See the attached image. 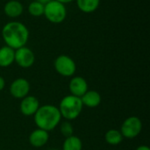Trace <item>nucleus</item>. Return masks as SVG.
I'll list each match as a JSON object with an SVG mask.
<instances>
[{
	"label": "nucleus",
	"mask_w": 150,
	"mask_h": 150,
	"mask_svg": "<svg viewBox=\"0 0 150 150\" xmlns=\"http://www.w3.org/2000/svg\"><path fill=\"white\" fill-rule=\"evenodd\" d=\"M2 38L6 46L16 50L25 46L29 39V31L23 23L11 21L4 25Z\"/></svg>",
	"instance_id": "nucleus-1"
},
{
	"label": "nucleus",
	"mask_w": 150,
	"mask_h": 150,
	"mask_svg": "<svg viewBox=\"0 0 150 150\" xmlns=\"http://www.w3.org/2000/svg\"><path fill=\"white\" fill-rule=\"evenodd\" d=\"M33 119L38 128L50 132L59 125L62 115L58 107L52 105H45L39 107L33 115Z\"/></svg>",
	"instance_id": "nucleus-2"
},
{
	"label": "nucleus",
	"mask_w": 150,
	"mask_h": 150,
	"mask_svg": "<svg viewBox=\"0 0 150 150\" xmlns=\"http://www.w3.org/2000/svg\"><path fill=\"white\" fill-rule=\"evenodd\" d=\"M83 105L82 103L81 98L68 95L65 96L60 102L59 111L62 115V118H64L67 120H76L82 112Z\"/></svg>",
	"instance_id": "nucleus-3"
},
{
	"label": "nucleus",
	"mask_w": 150,
	"mask_h": 150,
	"mask_svg": "<svg viewBox=\"0 0 150 150\" xmlns=\"http://www.w3.org/2000/svg\"><path fill=\"white\" fill-rule=\"evenodd\" d=\"M43 15H45L49 22L53 24H60L66 18L67 9L64 4L55 0H51L45 4Z\"/></svg>",
	"instance_id": "nucleus-4"
},
{
	"label": "nucleus",
	"mask_w": 150,
	"mask_h": 150,
	"mask_svg": "<svg viewBox=\"0 0 150 150\" xmlns=\"http://www.w3.org/2000/svg\"><path fill=\"white\" fill-rule=\"evenodd\" d=\"M54 69L56 72L66 77H69L74 76L76 70V65L74 60L66 54H61L59 55L54 62Z\"/></svg>",
	"instance_id": "nucleus-5"
},
{
	"label": "nucleus",
	"mask_w": 150,
	"mask_h": 150,
	"mask_svg": "<svg viewBox=\"0 0 150 150\" xmlns=\"http://www.w3.org/2000/svg\"><path fill=\"white\" fill-rule=\"evenodd\" d=\"M142 129V120L136 116L128 117L121 125L120 133L124 138L134 139L137 137Z\"/></svg>",
	"instance_id": "nucleus-6"
},
{
	"label": "nucleus",
	"mask_w": 150,
	"mask_h": 150,
	"mask_svg": "<svg viewBox=\"0 0 150 150\" xmlns=\"http://www.w3.org/2000/svg\"><path fill=\"white\" fill-rule=\"evenodd\" d=\"M34 61L35 55L29 47L25 46L15 50L14 62H16L19 67L23 69H28L33 65Z\"/></svg>",
	"instance_id": "nucleus-7"
},
{
	"label": "nucleus",
	"mask_w": 150,
	"mask_h": 150,
	"mask_svg": "<svg viewBox=\"0 0 150 150\" xmlns=\"http://www.w3.org/2000/svg\"><path fill=\"white\" fill-rule=\"evenodd\" d=\"M30 91V83L25 78H17L15 79L11 86H10V92L12 97L15 98L22 99L23 98L29 95Z\"/></svg>",
	"instance_id": "nucleus-8"
},
{
	"label": "nucleus",
	"mask_w": 150,
	"mask_h": 150,
	"mask_svg": "<svg viewBox=\"0 0 150 150\" xmlns=\"http://www.w3.org/2000/svg\"><path fill=\"white\" fill-rule=\"evenodd\" d=\"M40 106V102L36 97L27 95L26 97L21 99L19 109L23 115L29 117V116H33L35 112L38 111Z\"/></svg>",
	"instance_id": "nucleus-9"
},
{
	"label": "nucleus",
	"mask_w": 150,
	"mask_h": 150,
	"mask_svg": "<svg viewBox=\"0 0 150 150\" xmlns=\"http://www.w3.org/2000/svg\"><path fill=\"white\" fill-rule=\"evenodd\" d=\"M69 88L71 95L81 98L88 91V83L83 77L74 76L69 82Z\"/></svg>",
	"instance_id": "nucleus-10"
},
{
	"label": "nucleus",
	"mask_w": 150,
	"mask_h": 150,
	"mask_svg": "<svg viewBox=\"0 0 150 150\" xmlns=\"http://www.w3.org/2000/svg\"><path fill=\"white\" fill-rule=\"evenodd\" d=\"M49 139L48 132L37 128L29 135V143L34 148H41L45 146Z\"/></svg>",
	"instance_id": "nucleus-11"
},
{
	"label": "nucleus",
	"mask_w": 150,
	"mask_h": 150,
	"mask_svg": "<svg viewBox=\"0 0 150 150\" xmlns=\"http://www.w3.org/2000/svg\"><path fill=\"white\" fill-rule=\"evenodd\" d=\"M4 11L6 16L11 18L19 17L24 11L23 4L18 0H10L8 1L4 7Z\"/></svg>",
	"instance_id": "nucleus-12"
},
{
	"label": "nucleus",
	"mask_w": 150,
	"mask_h": 150,
	"mask_svg": "<svg viewBox=\"0 0 150 150\" xmlns=\"http://www.w3.org/2000/svg\"><path fill=\"white\" fill-rule=\"evenodd\" d=\"M81 100L83 106L85 105L90 108H95L101 104V96L96 91H87L81 97Z\"/></svg>",
	"instance_id": "nucleus-13"
},
{
	"label": "nucleus",
	"mask_w": 150,
	"mask_h": 150,
	"mask_svg": "<svg viewBox=\"0 0 150 150\" xmlns=\"http://www.w3.org/2000/svg\"><path fill=\"white\" fill-rule=\"evenodd\" d=\"M15 50L8 46L0 47V67L6 68L14 62Z\"/></svg>",
	"instance_id": "nucleus-14"
},
{
	"label": "nucleus",
	"mask_w": 150,
	"mask_h": 150,
	"mask_svg": "<svg viewBox=\"0 0 150 150\" xmlns=\"http://www.w3.org/2000/svg\"><path fill=\"white\" fill-rule=\"evenodd\" d=\"M100 4V0H76L78 9L84 13H91L95 11Z\"/></svg>",
	"instance_id": "nucleus-15"
},
{
	"label": "nucleus",
	"mask_w": 150,
	"mask_h": 150,
	"mask_svg": "<svg viewBox=\"0 0 150 150\" xmlns=\"http://www.w3.org/2000/svg\"><path fill=\"white\" fill-rule=\"evenodd\" d=\"M123 136L120 133V131L116 129H110L108 130L105 134V140L106 143L112 146H117L121 143L123 141Z\"/></svg>",
	"instance_id": "nucleus-16"
},
{
	"label": "nucleus",
	"mask_w": 150,
	"mask_h": 150,
	"mask_svg": "<svg viewBox=\"0 0 150 150\" xmlns=\"http://www.w3.org/2000/svg\"><path fill=\"white\" fill-rule=\"evenodd\" d=\"M83 143L80 138L75 135L65 138V141L62 144V150H82Z\"/></svg>",
	"instance_id": "nucleus-17"
},
{
	"label": "nucleus",
	"mask_w": 150,
	"mask_h": 150,
	"mask_svg": "<svg viewBox=\"0 0 150 150\" xmlns=\"http://www.w3.org/2000/svg\"><path fill=\"white\" fill-rule=\"evenodd\" d=\"M44 7L45 4L35 0L28 5V12L33 17H40L44 14Z\"/></svg>",
	"instance_id": "nucleus-18"
},
{
	"label": "nucleus",
	"mask_w": 150,
	"mask_h": 150,
	"mask_svg": "<svg viewBox=\"0 0 150 150\" xmlns=\"http://www.w3.org/2000/svg\"><path fill=\"white\" fill-rule=\"evenodd\" d=\"M60 130H61L62 134L65 138L73 135V133H74L73 126H72V124H71L69 120L64 121V122H62V124H61V126H60Z\"/></svg>",
	"instance_id": "nucleus-19"
},
{
	"label": "nucleus",
	"mask_w": 150,
	"mask_h": 150,
	"mask_svg": "<svg viewBox=\"0 0 150 150\" xmlns=\"http://www.w3.org/2000/svg\"><path fill=\"white\" fill-rule=\"evenodd\" d=\"M4 86H5V81L2 76H0V91L4 90Z\"/></svg>",
	"instance_id": "nucleus-20"
},
{
	"label": "nucleus",
	"mask_w": 150,
	"mask_h": 150,
	"mask_svg": "<svg viewBox=\"0 0 150 150\" xmlns=\"http://www.w3.org/2000/svg\"><path fill=\"white\" fill-rule=\"evenodd\" d=\"M136 150H150V149L148 146H145V145H142V146H139Z\"/></svg>",
	"instance_id": "nucleus-21"
},
{
	"label": "nucleus",
	"mask_w": 150,
	"mask_h": 150,
	"mask_svg": "<svg viewBox=\"0 0 150 150\" xmlns=\"http://www.w3.org/2000/svg\"><path fill=\"white\" fill-rule=\"evenodd\" d=\"M55 1H58V2H60V3H62V4H69V3H70V2H72L73 0H55Z\"/></svg>",
	"instance_id": "nucleus-22"
},
{
	"label": "nucleus",
	"mask_w": 150,
	"mask_h": 150,
	"mask_svg": "<svg viewBox=\"0 0 150 150\" xmlns=\"http://www.w3.org/2000/svg\"><path fill=\"white\" fill-rule=\"evenodd\" d=\"M36 1H38V2H40V3H41V4H47L48 2H50L51 0H36Z\"/></svg>",
	"instance_id": "nucleus-23"
}]
</instances>
